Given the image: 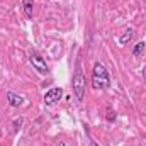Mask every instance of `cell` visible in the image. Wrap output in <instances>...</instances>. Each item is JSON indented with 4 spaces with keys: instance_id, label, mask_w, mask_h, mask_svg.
I'll use <instances>...</instances> for the list:
<instances>
[{
    "instance_id": "1",
    "label": "cell",
    "mask_w": 146,
    "mask_h": 146,
    "mask_svg": "<svg viewBox=\"0 0 146 146\" xmlns=\"http://www.w3.org/2000/svg\"><path fill=\"white\" fill-rule=\"evenodd\" d=\"M92 87L94 88H109L110 87V75L109 70L106 68V65H102L100 61H97L94 65L92 70Z\"/></svg>"
},
{
    "instance_id": "10",
    "label": "cell",
    "mask_w": 146,
    "mask_h": 146,
    "mask_svg": "<svg viewBox=\"0 0 146 146\" xmlns=\"http://www.w3.org/2000/svg\"><path fill=\"white\" fill-rule=\"evenodd\" d=\"M12 124H14V129H15V131H19V129H21V126H22V117L14 119V122H12Z\"/></svg>"
},
{
    "instance_id": "8",
    "label": "cell",
    "mask_w": 146,
    "mask_h": 146,
    "mask_svg": "<svg viewBox=\"0 0 146 146\" xmlns=\"http://www.w3.org/2000/svg\"><path fill=\"white\" fill-rule=\"evenodd\" d=\"M145 49H146V42L145 41H139V42L134 44V48H133V54H134V56H141V54L145 53Z\"/></svg>"
},
{
    "instance_id": "4",
    "label": "cell",
    "mask_w": 146,
    "mask_h": 146,
    "mask_svg": "<svg viewBox=\"0 0 146 146\" xmlns=\"http://www.w3.org/2000/svg\"><path fill=\"white\" fill-rule=\"evenodd\" d=\"M61 97H63V88L61 87H53V88H49L44 94V104L46 106H53L58 100H61Z\"/></svg>"
},
{
    "instance_id": "2",
    "label": "cell",
    "mask_w": 146,
    "mask_h": 146,
    "mask_svg": "<svg viewBox=\"0 0 146 146\" xmlns=\"http://www.w3.org/2000/svg\"><path fill=\"white\" fill-rule=\"evenodd\" d=\"M85 87H87V82H85V76L80 66H76V72L73 75V92H75V97L78 100H83V95H85Z\"/></svg>"
},
{
    "instance_id": "5",
    "label": "cell",
    "mask_w": 146,
    "mask_h": 146,
    "mask_svg": "<svg viewBox=\"0 0 146 146\" xmlns=\"http://www.w3.org/2000/svg\"><path fill=\"white\" fill-rule=\"evenodd\" d=\"M7 100H9V106H12V107H21L24 104V97L22 95H17L14 92H9L7 94Z\"/></svg>"
},
{
    "instance_id": "9",
    "label": "cell",
    "mask_w": 146,
    "mask_h": 146,
    "mask_svg": "<svg viewBox=\"0 0 146 146\" xmlns=\"http://www.w3.org/2000/svg\"><path fill=\"white\" fill-rule=\"evenodd\" d=\"M115 117H117V114L114 112V109H112L110 106H107V109H106V121L112 124V122L115 121Z\"/></svg>"
},
{
    "instance_id": "6",
    "label": "cell",
    "mask_w": 146,
    "mask_h": 146,
    "mask_svg": "<svg viewBox=\"0 0 146 146\" xmlns=\"http://www.w3.org/2000/svg\"><path fill=\"white\" fill-rule=\"evenodd\" d=\"M33 5H34V0H22V9L27 19H33Z\"/></svg>"
},
{
    "instance_id": "12",
    "label": "cell",
    "mask_w": 146,
    "mask_h": 146,
    "mask_svg": "<svg viewBox=\"0 0 146 146\" xmlns=\"http://www.w3.org/2000/svg\"><path fill=\"white\" fill-rule=\"evenodd\" d=\"M90 146H99L97 143H90Z\"/></svg>"
},
{
    "instance_id": "7",
    "label": "cell",
    "mask_w": 146,
    "mask_h": 146,
    "mask_svg": "<svg viewBox=\"0 0 146 146\" xmlns=\"http://www.w3.org/2000/svg\"><path fill=\"white\" fill-rule=\"evenodd\" d=\"M133 36H134V31H133V29H127L122 36L119 37V44H121V46H126L127 42H131Z\"/></svg>"
},
{
    "instance_id": "11",
    "label": "cell",
    "mask_w": 146,
    "mask_h": 146,
    "mask_svg": "<svg viewBox=\"0 0 146 146\" xmlns=\"http://www.w3.org/2000/svg\"><path fill=\"white\" fill-rule=\"evenodd\" d=\"M58 146H66V145H65L63 141H60V143H58Z\"/></svg>"
},
{
    "instance_id": "3",
    "label": "cell",
    "mask_w": 146,
    "mask_h": 146,
    "mask_svg": "<svg viewBox=\"0 0 146 146\" xmlns=\"http://www.w3.org/2000/svg\"><path fill=\"white\" fill-rule=\"evenodd\" d=\"M29 63H31L41 75H48V73H49V68H48L44 58L37 53L36 49H29Z\"/></svg>"
}]
</instances>
